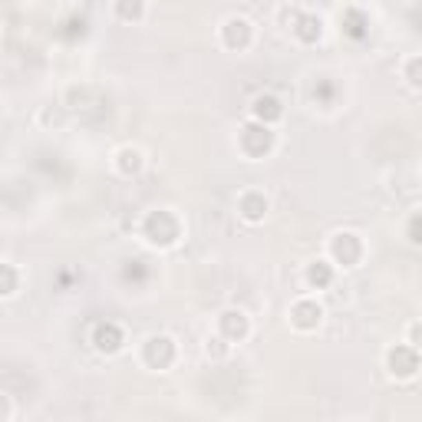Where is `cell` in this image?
I'll use <instances>...</instances> for the list:
<instances>
[{"instance_id": "cell-1", "label": "cell", "mask_w": 422, "mask_h": 422, "mask_svg": "<svg viewBox=\"0 0 422 422\" xmlns=\"http://www.w3.org/2000/svg\"><path fill=\"white\" fill-rule=\"evenodd\" d=\"M145 231H149V238L155 244H172L179 238V221L168 211H155V214H149V221H145Z\"/></svg>"}, {"instance_id": "cell-2", "label": "cell", "mask_w": 422, "mask_h": 422, "mask_svg": "<svg viewBox=\"0 0 422 422\" xmlns=\"http://www.w3.org/2000/svg\"><path fill=\"white\" fill-rule=\"evenodd\" d=\"M274 145V136H271V129L268 125H248L241 132V149L248 152V155H264V152Z\"/></svg>"}, {"instance_id": "cell-3", "label": "cell", "mask_w": 422, "mask_h": 422, "mask_svg": "<svg viewBox=\"0 0 422 422\" xmlns=\"http://www.w3.org/2000/svg\"><path fill=\"white\" fill-rule=\"evenodd\" d=\"M175 356V347H172V340L168 336H152L149 343H145V363L155 366V370H165L168 363Z\"/></svg>"}, {"instance_id": "cell-4", "label": "cell", "mask_w": 422, "mask_h": 422, "mask_svg": "<svg viewBox=\"0 0 422 422\" xmlns=\"http://www.w3.org/2000/svg\"><path fill=\"white\" fill-rule=\"evenodd\" d=\"M390 370H392V376H412V373L419 370L416 347H396V350H390Z\"/></svg>"}, {"instance_id": "cell-5", "label": "cell", "mask_w": 422, "mask_h": 422, "mask_svg": "<svg viewBox=\"0 0 422 422\" xmlns=\"http://www.w3.org/2000/svg\"><path fill=\"white\" fill-rule=\"evenodd\" d=\"M363 254V248H360V238L356 234H336V241H333V257L340 261V264H356Z\"/></svg>"}, {"instance_id": "cell-6", "label": "cell", "mask_w": 422, "mask_h": 422, "mask_svg": "<svg viewBox=\"0 0 422 422\" xmlns=\"http://www.w3.org/2000/svg\"><path fill=\"white\" fill-rule=\"evenodd\" d=\"M294 323L301 327V330H310V327H316V320H320V307H316L314 301H301L294 303Z\"/></svg>"}, {"instance_id": "cell-7", "label": "cell", "mask_w": 422, "mask_h": 422, "mask_svg": "<svg viewBox=\"0 0 422 422\" xmlns=\"http://www.w3.org/2000/svg\"><path fill=\"white\" fill-rule=\"evenodd\" d=\"M96 347L99 350H106V353H116L119 350V343H122V333H119V327L116 323H103V327H96Z\"/></svg>"}, {"instance_id": "cell-8", "label": "cell", "mask_w": 422, "mask_h": 422, "mask_svg": "<svg viewBox=\"0 0 422 422\" xmlns=\"http://www.w3.org/2000/svg\"><path fill=\"white\" fill-rule=\"evenodd\" d=\"M221 330H225V336H231V340H241L244 333H248V320H244V314H238V310H228V314L221 316Z\"/></svg>"}, {"instance_id": "cell-9", "label": "cell", "mask_w": 422, "mask_h": 422, "mask_svg": "<svg viewBox=\"0 0 422 422\" xmlns=\"http://www.w3.org/2000/svg\"><path fill=\"white\" fill-rule=\"evenodd\" d=\"M248 20H234V17H231V20H228L225 23V40H228V46H244L248 43Z\"/></svg>"}, {"instance_id": "cell-10", "label": "cell", "mask_w": 422, "mask_h": 422, "mask_svg": "<svg viewBox=\"0 0 422 422\" xmlns=\"http://www.w3.org/2000/svg\"><path fill=\"white\" fill-rule=\"evenodd\" d=\"M254 116L261 122H264V119H268V122L277 119V116H281V103H277L274 96H261V99L254 103Z\"/></svg>"}, {"instance_id": "cell-11", "label": "cell", "mask_w": 422, "mask_h": 422, "mask_svg": "<svg viewBox=\"0 0 422 422\" xmlns=\"http://www.w3.org/2000/svg\"><path fill=\"white\" fill-rule=\"evenodd\" d=\"M264 208H268V205H264V198L254 195V192L241 198V211H244V218H248V221H257V218L264 214Z\"/></svg>"}, {"instance_id": "cell-12", "label": "cell", "mask_w": 422, "mask_h": 422, "mask_svg": "<svg viewBox=\"0 0 422 422\" xmlns=\"http://www.w3.org/2000/svg\"><path fill=\"white\" fill-rule=\"evenodd\" d=\"M307 281H310V284L314 287H327L333 281V271L330 268H327V264H323V261H316L314 268H310V271H307Z\"/></svg>"}, {"instance_id": "cell-13", "label": "cell", "mask_w": 422, "mask_h": 422, "mask_svg": "<svg viewBox=\"0 0 422 422\" xmlns=\"http://www.w3.org/2000/svg\"><path fill=\"white\" fill-rule=\"evenodd\" d=\"M17 290V271L10 264H0V294H14Z\"/></svg>"}, {"instance_id": "cell-14", "label": "cell", "mask_w": 422, "mask_h": 422, "mask_svg": "<svg viewBox=\"0 0 422 422\" xmlns=\"http://www.w3.org/2000/svg\"><path fill=\"white\" fill-rule=\"evenodd\" d=\"M119 165H122V172H139V165H142V162H139V152L136 149H122L119 152Z\"/></svg>"}, {"instance_id": "cell-15", "label": "cell", "mask_w": 422, "mask_h": 422, "mask_svg": "<svg viewBox=\"0 0 422 422\" xmlns=\"http://www.w3.org/2000/svg\"><path fill=\"white\" fill-rule=\"evenodd\" d=\"M301 37H303V40H316V37H320V20H314V17H303V20H301Z\"/></svg>"}, {"instance_id": "cell-16", "label": "cell", "mask_w": 422, "mask_h": 422, "mask_svg": "<svg viewBox=\"0 0 422 422\" xmlns=\"http://www.w3.org/2000/svg\"><path fill=\"white\" fill-rule=\"evenodd\" d=\"M347 23H350V33L353 37H363V17L356 10H347Z\"/></svg>"}, {"instance_id": "cell-17", "label": "cell", "mask_w": 422, "mask_h": 422, "mask_svg": "<svg viewBox=\"0 0 422 422\" xmlns=\"http://www.w3.org/2000/svg\"><path fill=\"white\" fill-rule=\"evenodd\" d=\"M409 241L419 244V214H412V221H409Z\"/></svg>"}, {"instance_id": "cell-18", "label": "cell", "mask_w": 422, "mask_h": 422, "mask_svg": "<svg viewBox=\"0 0 422 422\" xmlns=\"http://www.w3.org/2000/svg\"><path fill=\"white\" fill-rule=\"evenodd\" d=\"M409 83H412V86H419V57L409 63Z\"/></svg>"}, {"instance_id": "cell-19", "label": "cell", "mask_w": 422, "mask_h": 422, "mask_svg": "<svg viewBox=\"0 0 422 422\" xmlns=\"http://www.w3.org/2000/svg\"><path fill=\"white\" fill-rule=\"evenodd\" d=\"M3 416H7V406H3V399H0V419H3Z\"/></svg>"}]
</instances>
